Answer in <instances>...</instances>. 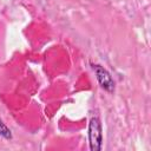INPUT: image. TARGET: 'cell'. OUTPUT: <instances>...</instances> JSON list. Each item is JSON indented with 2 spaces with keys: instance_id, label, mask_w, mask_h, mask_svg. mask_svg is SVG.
Masks as SVG:
<instances>
[{
  "instance_id": "6da1fadb",
  "label": "cell",
  "mask_w": 151,
  "mask_h": 151,
  "mask_svg": "<svg viewBox=\"0 0 151 151\" xmlns=\"http://www.w3.org/2000/svg\"><path fill=\"white\" fill-rule=\"evenodd\" d=\"M88 142L92 151H99L103 145V132L99 118L92 117L88 123Z\"/></svg>"
},
{
  "instance_id": "7a4b0ae2",
  "label": "cell",
  "mask_w": 151,
  "mask_h": 151,
  "mask_svg": "<svg viewBox=\"0 0 151 151\" xmlns=\"http://www.w3.org/2000/svg\"><path fill=\"white\" fill-rule=\"evenodd\" d=\"M93 71L96 73V78H97L99 85L105 91L113 92L114 91V80L112 79L109 71L100 65H93Z\"/></svg>"
},
{
  "instance_id": "3957f363",
  "label": "cell",
  "mask_w": 151,
  "mask_h": 151,
  "mask_svg": "<svg viewBox=\"0 0 151 151\" xmlns=\"http://www.w3.org/2000/svg\"><path fill=\"white\" fill-rule=\"evenodd\" d=\"M0 136L4 137L5 139H12V132L7 127V125L0 119Z\"/></svg>"
}]
</instances>
